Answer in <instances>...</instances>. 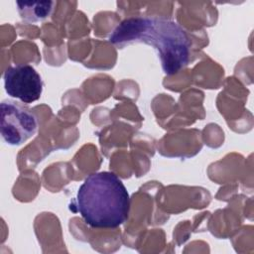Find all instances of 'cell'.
<instances>
[{"instance_id":"6da1fadb","label":"cell","mask_w":254,"mask_h":254,"mask_svg":"<svg viewBox=\"0 0 254 254\" xmlns=\"http://www.w3.org/2000/svg\"><path fill=\"white\" fill-rule=\"evenodd\" d=\"M109 42L122 49L143 43L157 50L163 71L172 75L185 67L190 59V42L176 22L154 17H136L122 21L110 34Z\"/></svg>"},{"instance_id":"7a4b0ae2","label":"cell","mask_w":254,"mask_h":254,"mask_svg":"<svg viewBox=\"0 0 254 254\" xmlns=\"http://www.w3.org/2000/svg\"><path fill=\"white\" fill-rule=\"evenodd\" d=\"M76 209L94 228H116L128 218L130 197L122 181L113 173L89 175L78 188Z\"/></svg>"},{"instance_id":"3957f363","label":"cell","mask_w":254,"mask_h":254,"mask_svg":"<svg viewBox=\"0 0 254 254\" xmlns=\"http://www.w3.org/2000/svg\"><path fill=\"white\" fill-rule=\"evenodd\" d=\"M38 126V119L29 108L11 99L1 102L0 132L6 144L22 145L36 134Z\"/></svg>"},{"instance_id":"277c9868","label":"cell","mask_w":254,"mask_h":254,"mask_svg":"<svg viewBox=\"0 0 254 254\" xmlns=\"http://www.w3.org/2000/svg\"><path fill=\"white\" fill-rule=\"evenodd\" d=\"M6 93L22 103H32L40 99L43 92V79L30 64H17L4 71Z\"/></svg>"},{"instance_id":"5b68a950","label":"cell","mask_w":254,"mask_h":254,"mask_svg":"<svg viewBox=\"0 0 254 254\" xmlns=\"http://www.w3.org/2000/svg\"><path fill=\"white\" fill-rule=\"evenodd\" d=\"M20 17L28 23H37L48 19L56 6L55 1H17Z\"/></svg>"}]
</instances>
